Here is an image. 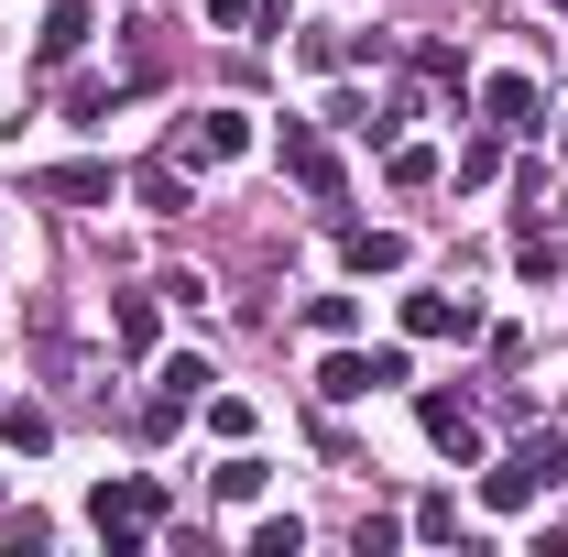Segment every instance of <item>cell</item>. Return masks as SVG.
Returning <instances> with one entry per match:
<instances>
[{"label":"cell","instance_id":"1","mask_svg":"<svg viewBox=\"0 0 568 557\" xmlns=\"http://www.w3.org/2000/svg\"><path fill=\"white\" fill-rule=\"evenodd\" d=\"M558 482H568V437L558 426H525L503 459H481V503H493V514H536Z\"/></svg>","mask_w":568,"mask_h":557},{"label":"cell","instance_id":"2","mask_svg":"<svg viewBox=\"0 0 568 557\" xmlns=\"http://www.w3.org/2000/svg\"><path fill=\"white\" fill-rule=\"evenodd\" d=\"M88 525L110 536V557H132L142 536L164 525V482H153V470H121V482H99V492H88Z\"/></svg>","mask_w":568,"mask_h":557},{"label":"cell","instance_id":"3","mask_svg":"<svg viewBox=\"0 0 568 557\" xmlns=\"http://www.w3.org/2000/svg\"><path fill=\"white\" fill-rule=\"evenodd\" d=\"M274 164L317 198V209H339V198H351V175H339V153H328V132H317V121H284V132H274Z\"/></svg>","mask_w":568,"mask_h":557},{"label":"cell","instance_id":"4","mask_svg":"<svg viewBox=\"0 0 568 557\" xmlns=\"http://www.w3.org/2000/svg\"><path fill=\"white\" fill-rule=\"evenodd\" d=\"M416 426H426V448H448L459 470H481V459H493V437H481V416H470L459 394H416Z\"/></svg>","mask_w":568,"mask_h":557},{"label":"cell","instance_id":"5","mask_svg":"<svg viewBox=\"0 0 568 557\" xmlns=\"http://www.w3.org/2000/svg\"><path fill=\"white\" fill-rule=\"evenodd\" d=\"M405 340H493V328L459 284H426V295H405Z\"/></svg>","mask_w":568,"mask_h":557},{"label":"cell","instance_id":"6","mask_svg":"<svg viewBox=\"0 0 568 557\" xmlns=\"http://www.w3.org/2000/svg\"><path fill=\"white\" fill-rule=\"evenodd\" d=\"M186 164H197V142L175 132V153H153V164L132 175V186H142V209H153V219H186Z\"/></svg>","mask_w":568,"mask_h":557},{"label":"cell","instance_id":"7","mask_svg":"<svg viewBox=\"0 0 568 557\" xmlns=\"http://www.w3.org/2000/svg\"><path fill=\"white\" fill-rule=\"evenodd\" d=\"M33 198H67V209H110V198H121V175H110V164H44V175H33Z\"/></svg>","mask_w":568,"mask_h":557},{"label":"cell","instance_id":"8","mask_svg":"<svg viewBox=\"0 0 568 557\" xmlns=\"http://www.w3.org/2000/svg\"><path fill=\"white\" fill-rule=\"evenodd\" d=\"M88 33H99V0H55V11H44V33H33V55H44V67H67V55H88Z\"/></svg>","mask_w":568,"mask_h":557},{"label":"cell","instance_id":"9","mask_svg":"<svg viewBox=\"0 0 568 557\" xmlns=\"http://www.w3.org/2000/svg\"><path fill=\"white\" fill-rule=\"evenodd\" d=\"M186 142H197V164H230V153H252V110H197Z\"/></svg>","mask_w":568,"mask_h":557},{"label":"cell","instance_id":"10","mask_svg":"<svg viewBox=\"0 0 568 557\" xmlns=\"http://www.w3.org/2000/svg\"><path fill=\"white\" fill-rule=\"evenodd\" d=\"M481 121L493 132H536V77H481Z\"/></svg>","mask_w":568,"mask_h":557},{"label":"cell","instance_id":"11","mask_svg":"<svg viewBox=\"0 0 568 557\" xmlns=\"http://www.w3.org/2000/svg\"><path fill=\"white\" fill-rule=\"evenodd\" d=\"M317 394H328V405H361V394H383V383H372V350H339V340H328V361H317Z\"/></svg>","mask_w":568,"mask_h":557},{"label":"cell","instance_id":"12","mask_svg":"<svg viewBox=\"0 0 568 557\" xmlns=\"http://www.w3.org/2000/svg\"><path fill=\"white\" fill-rule=\"evenodd\" d=\"M351 274H405V230H339Z\"/></svg>","mask_w":568,"mask_h":557},{"label":"cell","instance_id":"13","mask_svg":"<svg viewBox=\"0 0 568 557\" xmlns=\"http://www.w3.org/2000/svg\"><path fill=\"white\" fill-rule=\"evenodd\" d=\"M0 437H11V459H44L55 448V416L44 405H0Z\"/></svg>","mask_w":568,"mask_h":557},{"label":"cell","instance_id":"14","mask_svg":"<svg viewBox=\"0 0 568 557\" xmlns=\"http://www.w3.org/2000/svg\"><path fill=\"white\" fill-rule=\"evenodd\" d=\"M209 482H219V503H263V482H274V470H263L252 448H230V459H219Z\"/></svg>","mask_w":568,"mask_h":557},{"label":"cell","instance_id":"15","mask_svg":"<svg viewBox=\"0 0 568 557\" xmlns=\"http://www.w3.org/2000/svg\"><path fill=\"white\" fill-rule=\"evenodd\" d=\"M153 328H164V317H153V295H121V306H110V340L132 350V361L153 350Z\"/></svg>","mask_w":568,"mask_h":557},{"label":"cell","instance_id":"16","mask_svg":"<svg viewBox=\"0 0 568 557\" xmlns=\"http://www.w3.org/2000/svg\"><path fill=\"white\" fill-rule=\"evenodd\" d=\"M153 383H164V394H186V405H209V383H219V372H209V361H197V350H175V361H164Z\"/></svg>","mask_w":568,"mask_h":557},{"label":"cell","instance_id":"17","mask_svg":"<svg viewBox=\"0 0 568 557\" xmlns=\"http://www.w3.org/2000/svg\"><path fill=\"white\" fill-rule=\"evenodd\" d=\"M405 536H426V547H448V536H459V503H448V492H426L416 514H405Z\"/></svg>","mask_w":568,"mask_h":557},{"label":"cell","instance_id":"18","mask_svg":"<svg viewBox=\"0 0 568 557\" xmlns=\"http://www.w3.org/2000/svg\"><path fill=\"white\" fill-rule=\"evenodd\" d=\"M306 328H317V340H351V328H361V295H317Z\"/></svg>","mask_w":568,"mask_h":557},{"label":"cell","instance_id":"19","mask_svg":"<svg viewBox=\"0 0 568 557\" xmlns=\"http://www.w3.org/2000/svg\"><path fill=\"white\" fill-rule=\"evenodd\" d=\"M437 175H448V164H437L426 142H394V186H405V198H416V186H437Z\"/></svg>","mask_w":568,"mask_h":557},{"label":"cell","instance_id":"20","mask_svg":"<svg viewBox=\"0 0 568 557\" xmlns=\"http://www.w3.org/2000/svg\"><path fill=\"white\" fill-rule=\"evenodd\" d=\"M306 547V525H295V514H263V525H252V557H295Z\"/></svg>","mask_w":568,"mask_h":557},{"label":"cell","instance_id":"21","mask_svg":"<svg viewBox=\"0 0 568 557\" xmlns=\"http://www.w3.org/2000/svg\"><path fill=\"white\" fill-rule=\"evenodd\" d=\"M493 175H503V132L493 142H459V186H493Z\"/></svg>","mask_w":568,"mask_h":557},{"label":"cell","instance_id":"22","mask_svg":"<svg viewBox=\"0 0 568 557\" xmlns=\"http://www.w3.org/2000/svg\"><path fill=\"white\" fill-rule=\"evenodd\" d=\"M209 437H230V448H241V437H252V405H241V394H209Z\"/></svg>","mask_w":568,"mask_h":557},{"label":"cell","instance_id":"23","mask_svg":"<svg viewBox=\"0 0 568 557\" xmlns=\"http://www.w3.org/2000/svg\"><path fill=\"white\" fill-rule=\"evenodd\" d=\"M263 11H274V0H209V22H219V33H252Z\"/></svg>","mask_w":568,"mask_h":557},{"label":"cell","instance_id":"24","mask_svg":"<svg viewBox=\"0 0 568 557\" xmlns=\"http://www.w3.org/2000/svg\"><path fill=\"white\" fill-rule=\"evenodd\" d=\"M558 11H568V0H558Z\"/></svg>","mask_w":568,"mask_h":557}]
</instances>
